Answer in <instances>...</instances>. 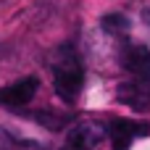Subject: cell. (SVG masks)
<instances>
[{"label":"cell","instance_id":"obj_2","mask_svg":"<svg viewBox=\"0 0 150 150\" xmlns=\"http://www.w3.org/2000/svg\"><path fill=\"white\" fill-rule=\"evenodd\" d=\"M105 137H108L105 124H100V121H76L66 132V140H63L61 150H95Z\"/></svg>","mask_w":150,"mask_h":150},{"label":"cell","instance_id":"obj_8","mask_svg":"<svg viewBox=\"0 0 150 150\" xmlns=\"http://www.w3.org/2000/svg\"><path fill=\"white\" fill-rule=\"evenodd\" d=\"M103 29L111 34H124L129 29V18L121 13H108V16H103Z\"/></svg>","mask_w":150,"mask_h":150},{"label":"cell","instance_id":"obj_3","mask_svg":"<svg viewBox=\"0 0 150 150\" xmlns=\"http://www.w3.org/2000/svg\"><path fill=\"white\" fill-rule=\"evenodd\" d=\"M121 66L140 82H150V47L127 40L121 45Z\"/></svg>","mask_w":150,"mask_h":150},{"label":"cell","instance_id":"obj_1","mask_svg":"<svg viewBox=\"0 0 150 150\" xmlns=\"http://www.w3.org/2000/svg\"><path fill=\"white\" fill-rule=\"evenodd\" d=\"M50 71H53L55 92L66 103H74L84 87V63H82V55L76 53V47L74 45L58 47L53 61H50Z\"/></svg>","mask_w":150,"mask_h":150},{"label":"cell","instance_id":"obj_4","mask_svg":"<svg viewBox=\"0 0 150 150\" xmlns=\"http://www.w3.org/2000/svg\"><path fill=\"white\" fill-rule=\"evenodd\" d=\"M105 129H108V137H111V142H113V150H127L134 142V137H142V134L150 132L145 124L124 121V119H113L111 124H105Z\"/></svg>","mask_w":150,"mask_h":150},{"label":"cell","instance_id":"obj_5","mask_svg":"<svg viewBox=\"0 0 150 150\" xmlns=\"http://www.w3.org/2000/svg\"><path fill=\"white\" fill-rule=\"evenodd\" d=\"M37 87H40V82H37L34 76L18 79V82H13V84H8V87H0V105H5V108L26 105V103L34 98Z\"/></svg>","mask_w":150,"mask_h":150},{"label":"cell","instance_id":"obj_7","mask_svg":"<svg viewBox=\"0 0 150 150\" xmlns=\"http://www.w3.org/2000/svg\"><path fill=\"white\" fill-rule=\"evenodd\" d=\"M0 150H45L37 140H26L13 134L11 129H0Z\"/></svg>","mask_w":150,"mask_h":150},{"label":"cell","instance_id":"obj_6","mask_svg":"<svg viewBox=\"0 0 150 150\" xmlns=\"http://www.w3.org/2000/svg\"><path fill=\"white\" fill-rule=\"evenodd\" d=\"M119 100L132 105V108H148L150 105V82H140V79H129L119 87Z\"/></svg>","mask_w":150,"mask_h":150}]
</instances>
